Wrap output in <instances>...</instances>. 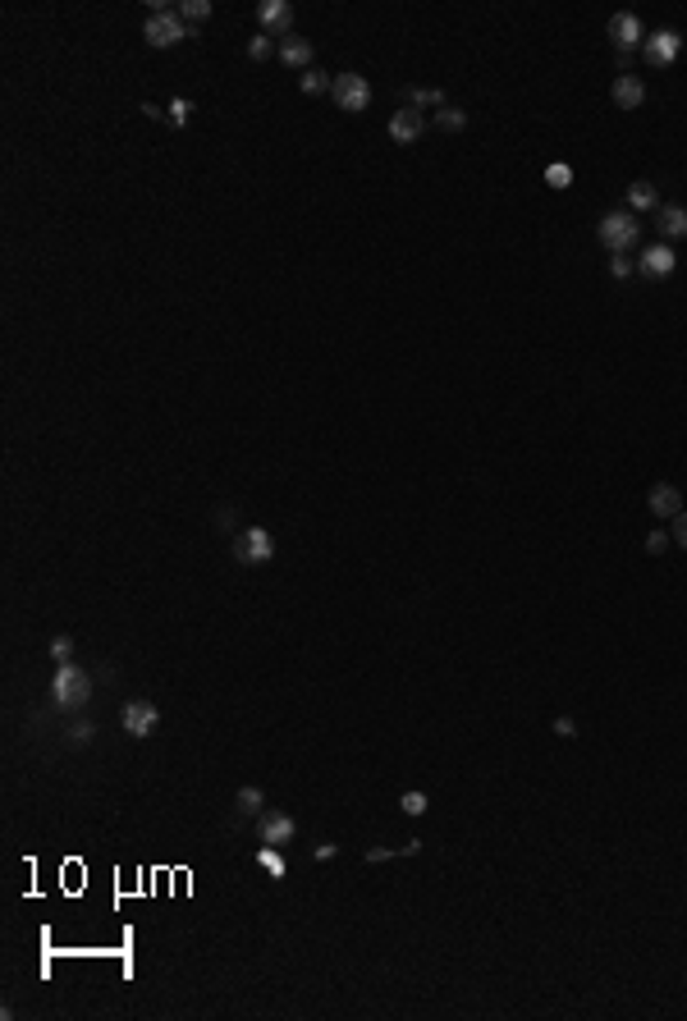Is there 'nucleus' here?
Here are the masks:
<instances>
[{
  "label": "nucleus",
  "mask_w": 687,
  "mask_h": 1021,
  "mask_svg": "<svg viewBox=\"0 0 687 1021\" xmlns=\"http://www.w3.org/2000/svg\"><path fill=\"white\" fill-rule=\"evenodd\" d=\"M436 124L445 133H458V129H468V110H458V106H440L436 110Z\"/></svg>",
  "instance_id": "obj_19"
},
{
  "label": "nucleus",
  "mask_w": 687,
  "mask_h": 1021,
  "mask_svg": "<svg viewBox=\"0 0 687 1021\" xmlns=\"http://www.w3.org/2000/svg\"><path fill=\"white\" fill-rule=\"evenodd\" d=\"M257 866H261L266 875L284 880V856H280V847H271V843H261V847H257Z\"/></svg>",
  "instance_id": "obj_18"
},
{
  "label": "nucleus",
  "mask_w": 687,
  "mask_h": 1021,
  "mask_svg": "<svg viewBox=\"0 0 687 1021\" xmlns=\"http://www.w3.org/2000/svg\"><path fill=\"white\" fill-rule=\"evenodd\" d=\"M674 266H678V252L669 243H651L637 257V270L646 275V280H665V275H674Z\"/></svg>",
  "instance_id": "obj_9"
},
{
  "label": "nucleus",
  "mask_w": 687,
  "mask_h": 1021,
  "mask_svg": "<svg viewBox=\"0 0 687 1021\" xmlns=\"http://www.w3.org/2000/svg\"><path fill=\"white\" fill-rule=\"evenodd\" d=\"M335 852H339V847H335V843H321V847H317V861H330V856H335Z\"/></svg>",
  "instance_id": "obj_34"
},
{
  "label": "nucleus",
  "mask_w": 687,
  "mask_h": 1021,
  "mask_svg": "<svg viewBox=\"0 0 687 1021\" xmlns=\"http://www.w3.org/2000/svg\"><path fill=\"white\" fill-rule=\"evenodd\" d=\"M64 733H69V742H73V747H88V742L97 737V724H92V719H79V724H69Z\"/></svg>",
  "instance_id": "obj_23"
},
{
  "label": "nucleus",
  "mask_w": 687,
  "mask_h": 1021,
  "mask_svg": "<svg viewBox=\"0 0 687 1021\" xmlns=\"http://www.w3.org/2000/svg\"><path fill=\"white\" fill-rule=\"evenodd\" d=\"M632 270H637V261H628L623 252H615V257H609V275H615V280H628Z\"/></svg>",
  "instance_id": "obj_29"
},
{
  "label": "nucleus",
  "mask_w": 687,
  "mask_h": 1021,
  "mask_svg": "<svg viewBox=\"0 0 687 1021\" xmlns=\"http://www.w3.org/2000/svg\"><path fill=\"white\" fill-rule=\"evenodd\" d=\"M641 51H646V64L669 69V64L678 60V51H683V32H678V28H660V32H651V37L641 42Z\"/></svg>",
  "instance_id": "obj_6"
},
{
  "label": "nucleus",
  "mask_w": 687,
  "mask_h": 1021,
  "mask_svg": "<svg viewBox=\"0 0 687 1021\" xmlns=\"http://www.w3.org/2000/svg\"><path fill=\"white\" fill-rule=\"evenodd\" d=\"M555 733H559V737H578V724H572L568 715H559V719H555Z\"/></svg>",
  "instance_id": "obj_33"
},
{
  "label": "nucleus",
  "mask_w": 687,
  "mask_h": 1021,
  "mask_svg": "<svg viewBox=\"0 0 687 1021\" xmlns=\"http://www.w3.org/2000/svg\"><path fill=\"white\" fill-rule=\"evenodd\" d=\"M257 23H261L266 37H289L293 5H289V0H261V5H257Z\"/></svg>",
  "instance_id": "obj_8"
},
{
  "label": "nucleus",
  "mask_w": 687,
  "mask_h": 1021,
  "mask_svg": "<svg viewBox=\"0 0 687 1021\" xmlns=\"http://www.w3.org/2000/svg\"><path fill=\"white\" fill-rule=\"evenodd\" d=\"M165 115H170V124H174V129H183V124H188V115H193V101H188V97H174Z\"/></svg>",
  "instance_id": "obj_24"
},
{
  "label": "nucleus",
  "mask_w": 687,
  "mask_h": 1021,
  "mask_svg": "<svg viewBox=\"0 0 687 1021\" xmlns=\"http://www.w3.org/2000/svg\"><path fill=\"white\" fill-rule=\"evenodd\" d=\"M120 724H124L129 737H151V733H157V724H161V710L147 696H133L124 710H120Z\"/></svg>",
  "instance_id": "obj_5"
},
{
  "label": "nucleus",
  "mask_w": 687,
  "mask_h": 1021,
  "mask_svg": "<svg viewBox=\"0 0 687 1021\" xmlns=\"http://www.w3.org/2000/svg\"><path fill=\"white\" fill-rule=\"evenodd\" d=\"M399 806H403V815H427V806H431V802H427V793H417V788H412V793H403V797H399Z\"/></svg>",
  "instance_id": "obj_25"
},
{
  "label": "nucleus",
  "mask_w": 687,
  "mask_h": 1021,
  "mask_svg": "<svg viewBox=\"0 0 687 1021\" xmlns=\"http://www.w3.org/2000/svg\"><path fill=\"white\" fill-rule=\"evenodd\" d=\"M51 655H55L60 664H69V655H73V642H69V637H55V642H51Z\"/></svg>",
  "instance_id": "obj_30"
},
{
  "label": "nucleus",
  "mask_w": 687,
  "mask_h": 1021,
  "mask_svg": "<svg viewBox=\"0 0 687 1021\" xmlns=\"http://www.w3.org/2000/svg\"><path fill=\"white\" fill-rule=\"evenodd\" d=\"M646 504H651V514L656 518H678L683 514V495H678V486H669V481H660V486H651L646 490Z\"/></svg>",
  "instance_id": "obj_13"
},
{
  "label": "nucleus",
  "mask_w": 687,
  "mask_h": 1021,
  "mask_svg": "<svg viewBox=\"0 0 687 1021\" xmlns=\"http://www.w3.org/2000/svg\"><path fill=\"white\" fill-rule=\"evenodd\" d=\"M293 834H298L293 815H284V811H271V815H261V830H257V838H261V843H271V847H284Z\"/></svg>",
  "instance_id": "obj_12"
},
{
  "label": "nucleus",
  "mask_w": 687,
  "mask_h": 1021,
  "mask_svg": "<svg viewBox=\"0 0 687 1021\" xmlns=\"http://www.w3.org/2000/svg\"><path fill=\"white\" fill-rule=\"evenodd\" d=\"M628 211H632V216H637V211H660V192H656L651 179L628 183Z\"/></svg>",
  "instance_id": "obj_16"
},
{
  "label": "nucleus",
  "mask_w": 687,
  "mask_h": 1021,
  "mask_svg": "<svg viewBox=\"0 0 687 1021\" xmlns=\"http://www.w3.org/2000/svg\"><path fill=\"white\" fill-rule=\"evenodd\" d=\"M546 183H550V188H559V192H564V188H568V183H572V170H568V166H564V161H559V166H550V170H546Z\"/></svg>",
  "instance_id": "obj_28"
},
{
  "label": "nucleus",
  "mask_w": 687,
  "mask_h": 1021,
  "mask_svg": "<svg viewBox=\"0 0 687 1021\" xmlns=\"http://www.w3.org/2000/svg\"><path fill=\"white\" fill-rule=\"evenodd\" d=\"M211 14V0H179V19H188V23H202Z\"/></svg>",
  "instance_id": "obj_22"
},
{
  "label": "nucleus",
  "mask_w": 687,
  "mask_h": 1021,
  "mask_svg": "<svg viewBox=\"0 0 687 1021\" xmlns=\"http://www.w3.org/2000/svg\"><path fill=\"white\" fill-rule=\"evenodd\" d=\"M271 51H280V47H276V42H271V37H266V32H257L252 42H248V55H252V60H266Z\"/></svg>",
  "instance_id": "obj_27"
},
{
  "label": "nucleus",
  "mask_w": 687,
  "mask_h": 1021,
  "mask_svg": "<svg viewBox=\"0 0 687 1021\" xmlns=\"http://www.w3.org/2000/svg\"><path fill=\"white\" fill-rule=\"evenodd\" d=\"M335 88V78H326L321 69H308V73H302V92H308V97H321V92H330Z\"/></svg>",
  "instance_id": "obj_21"
},
{
  "label": "nucleus",
  "mask_w": 687,
  "mask_h": 1021,
  "mask_svg": "<svg viewBox=\"0 0 687 1021\" xmlns=\"http://www.w3.org/2000/svg\"><path fill=\"white\" fill-rule=\"evenodd\" d=\"M51 701L60 710H83L92 701V674L79 669V664H60L55 678H51Z\"/></svg>",
  "instance_id": "obj_1"
},
{
  "label": "nucleus",
  "mask_w": 687,
  "mask_h": 1021,
  "mask_svg": "<svg viewBox=\"0 0 687 1021\" xmlns=\"http://www.w3.org/2000/svg\"><path fill=\"white\" fill-rule=\"evenodd\" d=\"M600 243L609 248V257H615V252H632L641 243V220L632 211H605L600 216Z\"/></svg>",
  "instance_id": "obj_2"
},
{
  "label": "nucleus",
  "mask_w": 687,
  "mask_h": 1021,
  "mask_svg": "<svg viewBox=\"0 0 687 1021\" xmlns=\"http://www.w3.org/2000/svg\"><path fill=\"white\" fill-rule=\"evenodd\" d=\"M408 106L431 110V115H436V110H440V106H449V101H445V92H440V88H417V92L408 97Z\"/></svg>",
  "instance_id": "obj_20"
},
{
  "label": "nucleus",
  "mask_w": 687,
  "mask_h": 1021,
  "mask_svg": "<svg viewBox=\"0 0 687 1021\" xmlns=\"http://www.w3.org/2000/svg\"><path fill=\"white\" fill-rule=\"evenodd\" d=\"M261 802H266V797H261V788H239V811H243V815H257V811H261Z\"/></svg>",
  "instance_id": "obj_26"
},
{
  "label": "nucleus",
  "mask_w": 687,
  "mask_h": 1021,
  "mask_svg": "<svg viewBox=\"0 0 687 1021\" xmlns=\"http://www.w3.org/2000/svg\"><path fill=\"white\" fill-rule=\"evenodd\" d=\"M142 37H147V47L165 51V47H179L183 37H193V28L179 19V10H161V14H151V19L142 23Z\"/></svg>",
  "instance_id": "obj_3"
},
{
  "label": "nucleus",
  "mask_w": 687,
  "mask_h": 1021,
  "mask_svg": "<svg viewBox=\"0 0 687 1021\" xmlns=\"http://www.w3.org/2000/svg\"><path fill=\"white\" fill-rule=\"evenodd\" d=\"M656 225H660L665 239H687V207H660Z\"/></svg>",
  "instance_id": "obj_17"
},
{
  "label": "nucleus",
  "mask_w": 687,
  "mask_h": 1021,
  "mask_svg": "<svg viewBox=\"0 0 687 1021\" xmlns=\"http://www.w3.org/2000/svg\"><path fill=\"white\" fill-rule=\"evenodd\" d=\"M280 64H289V69H308L312 64V42H308V37H280Z\"/></svg>",
  "instance_id": "obj_15"
},
{
  "label": "nucleus",
  "mask_w": 687,
  "mask_h": 1021,
  "mask_svg": "<svg viewBox=\"0 0 687 1021\" xmlns=\"http://www.w3.org/2000/svg\"><path fill=\"white\" fill-rule=\"evenodd\" d=\"M271 555H276V540H271V532H261V527H248L234 540V559L239 564H266Z\"/></svg>",
  "instance_id": "obj_7"
},
{
  "label": "nucleus",
  "mask_w": 687,
  "mask_h": 1021,
  "mask_svg": "<svg viewBox=\"0 0 687 1021\" xmlns=\"http://www.w3.org/2000/svg\"><path fill=\"white\" fill-rule=\"evenodd\" d=\"M641 37H646V28H641L637 14H615V19H609V42H615L623 55H628L632 47H641Z\"/></svg>",
  "instance_id": "obj_11"
},
{
  "label": "nucleus",
  "mask_w": 687,
  "mask_h": 1021,
  "mask_svg": "<svg viewBox=\"0 0 687 1021\" xmlns=\"http://www.w3.org/2000/svg\"><path fill=\"white\" fill-rule=\"evenodd\" d=\"M646 549H651V555H665V549H669V536H665V532H651V536H646Z\"/></svg>",
  "instance_id": "obj_31"
},
{
  "label": "nucleus",
  "mask_w": 687,
  "mask_h": 1021,
  "mask_svg": "<svg viewBox=\"0 0 687 1021\" xmlns=\"http://www.w3.org/2000/svg\"><path fill=\"white\" fill-rule=\"evenodd\" d=\"M427 133V115L417 110V106H403V110H394V120H390V138L399 142V147H408V142H417Z\"/></svg>",
  "instance_id": "obj_10"
},
{
  "label": "nucleus",
  "mask_w": 687,
  "mask_h": 1021,
  "mask_svg": "<svg viewBox=\"0 0 687 1021\" xmlns=\"http://www.w3.org/2000/svg\"><path fill=\"white\" fill-rule=\"evenodd\" d=\"M674 540H678V545L687 549V508H683V514L674 518Z\"/></svg>",
  "instance_id": "obj_32"
},
{
  "label": "nucleus",
  "mask_w": 687,
  "mask_h": 1021,
  "mask_svg": "<svg viewBox=\"0 0 687 1021\" xmlns=\"http://www.w3.org/2000/svg\"><path fill=\"white\" fill-rule=\"evenodd\" d=\"M330 97H335V106H339V110L362 115V110L371 106V83H367L362 73H339V78H335V88H330Z\"/></svg>",
  "instance_id": "obj_4"
},
{
  "label": "nucleus",
  "mask_w": 687,
  "mask_h": 1021,
  "mask_svg": "<svg viewBox=\"0 0 687 1021\" xmlns=\"http://www.w3.org/2000/svg\"><path fill=\"white\" fill-rule=\"evenodd\" d=\"M609 97H615V106L619 110H637L641 101H646V83L637 73H619L615 78V88H609Z\"/></svg>",
  "instance_id": "obj_14"
}]
</instances>
